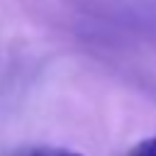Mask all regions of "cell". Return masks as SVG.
<instances>
[{"mask_svg":"<svg viewBox=\"0 0 156 156\" xmlns=\"http://www.w3.org/2000/svg\"><path fill=\"white\" fill-rule=\"evenodd\" d=\"M17 156H83V154L73 151V149H63V146H34V149H27Z\"/></svg>","mask_w":156,"mask_h":156,"instance_id":"cell-1","label":"cell"},{"mask_svg":"<svg viewBox=\"0 0 156 156\" xmlns=\"http://www.w3.org/2000/svg\"><path fill=\"white\" fill-rule=\"evenodd\" d=\"M127 156H156V134L149 136V139H141L139 144H134Z\"/></svg>","mask_w":156,"mask_h":156,"instance_id":"cell-2","label":"cell"}]
</instances>
